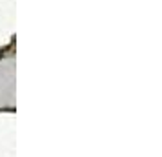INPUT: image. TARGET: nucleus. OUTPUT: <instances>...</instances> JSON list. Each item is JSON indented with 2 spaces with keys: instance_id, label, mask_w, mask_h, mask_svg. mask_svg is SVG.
Instances as JSON below:
<instances>
[]
</instances>
